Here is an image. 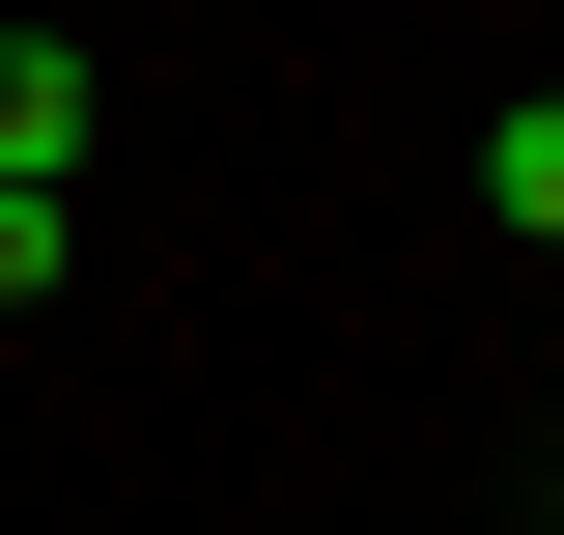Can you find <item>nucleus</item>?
I'll return each mask as SVG.
<instances>
[{
  "label": "nucleus",
  "mask_w": 564,
  "mask_h": 535,
  "mask_svg": "<svg viewBox=\"0 0 564 535\" xmlns=\"http://www.w3.org/2000/svg\"><path fill=\"white\" fill-rule=\"evenodd\" d=\"M85 282V226H57V170H0V310H57Z\"/></svg>",
  "instance_id": "3"
},
{
  "label": "nucleus",
  "mask_w": 564,
  "mask_h": 535,
  "mask_svg": "<svg viewBox=\"0 0 564 535\" xmlns=\"http://www.w3.org/2000/svg\"><path fill=\"white\" fill-rule=\"evenodd\" d=\"M0 170H85V57L57 29H0Z\"/></svg>",
  "instance_id": "1"
},
{
  "label": "nucleus",
  "mask_w": 564,
  "mask_h": 535,
  "mask_svg": "<svg viewBox=\"0 0 564 535\" xmlns=\"http://www.w3.org/2000/svg\"><path fill=\"white\" fill-rule=\"evenodd\" d=\"M480 198H508V226L564 254V85H508V113H480Z\"/></svg>",
  "instance_id": "2"
}]
</instances>
